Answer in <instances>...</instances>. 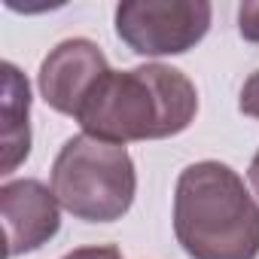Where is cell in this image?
<instances>
[{
    "instance_id": "cell-1",
    "label": "cell",
    "mask_w": 259,
    "mask_h": 259,
    "mask_svg": "<svg viewBox=\"0 0 259 259\" xmlns=\"http://www.w3.org/2000/svg\"><path fill=\"white\" fill-rule=\"evenodd\" d=\"M198 92L192 79L168 64L107 70L85 98L76 122L82 135L104 144L162 141L183 135L195 122Z\"/></svg>"
},
{
    "instance_id": "cell-2",
    "label": "cell",
    "mask_w": 259,
    "mask_h": 259,
    "mask_svg": "<svg viewBox=\"0 0 259 259\" xmlns=\"http://www.w3.org/2000/svg\"><path fill=\"white\" fill-rule=\"evenodd\" d=\"M174 235L189 259H256L259 204L226 162H195L174 186Z\"/></svg>"
},
{
    "instance_id": "cell-3",
    "label": "cell",
    "mask_w": 259,
    "mask_h": 259,
    "mask_svg": "<svg viewBox=\"0 0 259 259\" xmlns=\"http://www.w3.org/2000/svg\"><path fill=\"white\" fill-rule=\"evenodd\" d=\"M49 180L58 204L82 223H116L138 195V171L128 150L89 135L64 141Z\"/></svg>"
},
{
    "instance_id": "cell-4",
    "label": "cell",
    "mask_w": 259,
    "mask_h": 259,
    "mask_svg": "<svg viewBox=\"0 0 259 259\" xmlns=\"http://www.w3.org/2000/svg\"><path fill=\"white\" fill-rule=\"evenodd\" d=\"M210 19L207 0H125L116 7V37L147 58L183 55L207 37Z\"/></svg>"
},
{
    "instance_id": "cell-5",
    "label": "cell",
    "mask_w": 259,
    "mask_h": 259,
    "mask_svg": "<svg viewBox=\"0 0 259 259\" xmlns=\"http://www.w3.org/2000/svg\"><path fill=\"white\" fill-rule=\"evenodd\" d=\"M107 70H110L107 55L95 40L70 37L61 40L55 49H49V55L43 58L37 73V89L55 113L76 119L85 98L92 95V89L101 82Z\"/></svg>"
},
{
    "instance_id": "cell-6",
    "label": "cell",
    "mask_w": 259,
    "mask_h": 259,
    "mask_svg": "<svg viewBox=\"0 0 259 259\" xmlns=\"http://www.w3.org/2000/svg\"><path fill=\"white\" fill-rule=\"evenodd\" d=\"M0 220L7 232V259L34 253L49 244L61 229V204L55 192L34 180H7L0 186Z\"/></svg>"
},
{
    "instance_id": "cell-7",
    "label": "cell",
    "mask_w": 259,
    "mask_h": 259,
    "mask_svg": "<svg viewBox=\"0 0 259 259\" xmlns=\"http://www.w3.org/2000/svg\"><path fill=\"white\" fill-rule=\"evenodd\" d=\"M0 174L10 177L31 153V85L13 64H0Z\"/></svg>"
},
{
    "instance_id": "cell-8",
    "label": "cell",
    "mask_w": 259,
    "mask_h": 259,
    "mask_svg": "<svg viewBox=\"0 0 259 259\" xmlns=\"http://www.w3.org/2000/svg\"><path fill=\"white\" fill-rule=\"evenodd\" d=\"M238 34L247 43H259V0H244L238 7Z\"/></svg>"
},
{
    "instance_id": "cell-9",
    "label": "cell",
    "mask_w": 259,
    "mask_h": 259,
    "mask_svg": "<svg viewBox=\"0 0 259 259\" xmlns=\"http://www.w3.org/2000/svg\"><path fill=\"white\" fill-rule=\"evenodd\" d=\"M238 110L244 116H253L259 119V70H253L244 85H241V95H238Z\"/></svg>"
},
{
    "instance_id": "cell-10",
    "label": "cell",
    "mask_w": 259,
    "mask_h": 259,
    "mask_svg": "<svg viewBox=\"0 0 259 259\" xmlns=\"http://www.w3.org/2000/svg\"><path fill=\"white\" fill-rule=\"evenodd\" d=\"M61 259H122V250L116 244H95V247H76Z\"/></svg>"
},
{
    "instance_id": "cell-11",
    "label": "cell",
    "mask_w": 259,
    "mask_h": 259,
    "mask_svg": "<svg viewBox=\"0 0 259 259\" xmlns=\"http://www.w3.org/2000/svg\"><path fill=\"white\" fill-rule=\"evenodd\" d=\"M247 180H250L253 192L259 195V150H256V156H253V162H250V168H247Z\"/></svg>"
}]
</instances>
